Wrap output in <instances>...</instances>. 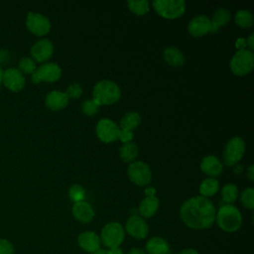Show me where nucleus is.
<instances>
[{"mask_svg": "<svg viewBox=\"0 0 254 254\" xmlns=\"http://www.w3.org/2000/svg\"><path fill=\"white\" fill-rule=\"evenodd\" d=\"M216 215V208L213 202L201 195L187 199L180 208V216L183 222L191 229L210 228Z\"/></svg>", "mask_w": 254, "mask_h": 254, "instance_id": "1", "label": "nucleus"}, {"mask_svg": "<svg viewBox=\"0 0 254 254\" xmlns=\"http://www.w3.org/2000/svg\"><path fill=\"white\" fill-rule=\"evenodd\" d=\"M215 221L218 227L225 232H235L242 225L240 210L232 204H224L216 210Z\"/></svg>", "mask_w": 254, "mask_h": 254, "instance_id": "2", "label": "nucleus"}, {"mask_svg": "<svg viewBox=\"0 0 254 254\" xmlns=\"http://www.w3.org/2000/svg\"><path fill=\"white\" fill-rule=\"evenodd\" d=\"M120 87L113 81L103 79L98 81L92 89V99L100 105L114 104L120 99Z\"/></svg>", "mask_w": 254, "mask_h": 254, "instance_id": "3", "label": "nucleus"}, {"mask_svg": "<svg viewBox=\"0 0 254 254\" xmlns=\"http://www.w3.org/2000/svg\"><path fill=\"white\" fill-rule=\"evenodd\" d=\"M231 71L239 76L248 74L254 67V55L248 49L238 50L230 60Z\"/></svg>", "mask_w": 254, "mask_h": 254, "instance_id": "4", "label": "nucleus"}, {"mask_svg": "<svg viewBox=\"0 0 254 254\" xmlns=\"http://www.w3.org/2000/svg\"><path fill=\"white\" fill-rule=\"evenodd\" d=\"M152 5L161 17L169 20L180 18L186 11V2L183 0H155Z\"/></svg>", "mask_w": 254, "mask_h": 254, "instance_id": "5", "label": "nucleus"}, {"mask_svg": "<svg viewBox=\"0 0 254 254\" xmlns=\"http://www.w3.org/2000/svg\"><path fill=\"white\" fill-rule=\"evenodd\" d=\"M99 238L101 243L109 249L119 247L125 238L124 227L116 221L108 222L101 229Z\"/></svg>", "mask_w": 254, "mask_h": 254, "instance_id": "6", "label": "nucleus"}, {"mask_svg": "<svg viewBox=\"0 0 254 254\" xmlns=\"http://www.w3.org/2000/svg\"><path fill=\"white\" fill-rule=\"evenodd\" d=\"M245 152L244 140L240 137L231 138L223 150V162L226 166L236 165L243 157Z\"/></svg>", "mask_w": 254, "mask_h": 254, "instance_id": "7", "label": "nucleus"}, {"mask_svg": "<svg viewBox=\"0 0 254 254\" xmlns=\"http://www.w3.org/2000/svg\"><path fill=\"white\" fill-rule=\"evenodd\" d=\"M127 175L130 181L139 187L147 186L152 180L150 167L142 161L132 162L127 169Z\"/></svg>", "mask_w": 254, "mask_h": 254, "instance_id": "8", "label": "nucleus"}, {"mask_svg": "<svg viewBox=\"0 0 254 254\" xmlns=\"http://www.w3.org/2000/svg\"><path fill=\"white\" fill-rule=\"evenodd\" d=\"M96 135L103 143H111L118 139L119 126L109 118H102L96 124Z\"/></svg>", "mask_w": 254, "mask_h": 254, "instance_id": "9", "label": "nucleus"}, {"mask_svg": "<svg viewBox=\"0 0 254 254\" xmlns=\"http://www.w3.org/2000/svg\"><path fill=\"white\" fill-rule=\"evenodd\" d=\"M62 75V68L55 63H47L40 65L32 74V80L35 83L41 81L54 82L57 81Z\"/></svg>", "mask_w": 254, "mask_h": 254, "instance_id": "10", "label": "nucleus"}, {"mask_svg": "<svg viewBox=\"0 0 254 254\" xmlns=\"http://www.w3.org/2000/svg\"><path fill=\"white\" fill-rule=\"evenodd\" d=\"M124 230L131 237L138 240H142L147 237L149 233V226L143 217H141L140 215L133 214L127 219Z\"/></svg>", "mask_w": 254, "mask_h": 254, "instance_id": "11", "label": "nucleus"}, {"mask_svg": "<svg viewBox=\"0 0 254 254\" xmlns=\"http://www.w3.org/2000/svg\"><path fill=\"white\" fill-rule=\"evenodd\" d=\"M26 26L33 34L45 36L51 30V23L48 18L39 13L29 12L26 20Z\"/></svg>", "mask_w": 254, "mask_h": 254, "instance_id": "12", "label": "nucleus"}, {"mask_svg": "<svg viewBox=\"0 0 254 254\" xmlns=\"http://www.w3.org/2000/svg\"><path fill=\"white\" fill-rule=\"evenodd\" d=\"M188 30L193 37L204 36L211 31L210 19L205 15H197L189 22Z\"/></svg>", "mask_w": 254, "mask_h": 254, "instance_id": "13", "label": "nucleus"}, {"mask_svg": "<svg viewBox=\"0 0 254 254\" xmlns=\"http://www.w3.org/2000/svg\"><path fill=\"white\" fill-rule=\"evenodd\" d=\"M2 82L12 91H19L25 85V77L18 68H8L3 72Z\"/></svg>", "mask_w": 254, "mask_h": 254, "instance_id": "14", "label": "nucleus"}, {"mask_svg": "<svg viewBox=\"0 0 254 254\" xmlns=\"http://www.w3.org/2000/svg\"><path fill=\"white\" fill-rule=\"evenodd\" d=\"M54 53V45L48 39H42L38 41L31 49V55L33 60L39 63L48 61Z\"/></svg>", "mask_w": 254, "mask_h": 254, "instance_id": "15", "label": "nucleus"}, {"mask_svg": "<svg viewBox=\"0 0 254 254\" xmlns=\"http://www.w3.org/2000/svg\"><path fill=\"white\" fill-rule=\"evenodd\" d=\"M77 244L83 251L92 254L100 248L101 241L95 232L87 230L78 234Z\"/></svg>", "mask_w": 254, "mask_h": 254, "instance_id": "16", "label": "nucleus"}, {"mask_svg": "<svg viewBox=\"0 0 254 254\" xmlns=\"http://www.w3.org/2000/svg\"><path fill=\"white\" fill-rule=\"evenodd\" d=\"M71 212L73 217L81 223H88L94 217L93 207L89 202L85 200L74 202L71 208Z\"/></svg>", "mask_w": 254, "mask_h": 254, "instance_id": "17", "label": "nucleus"}, {"mask_svg": "<svg viewBox=\"0 0 254 254\" xmlns=\"http://www.w3.org/2000/svg\"><path fill=\"white\" fill-rule=\"evenodd\" d=\"M200 170L205 175L209 176V178H215L221 174L223 170V165L217 157L208 155L202 158L200 163Z\"/></svg>", "mask_w": 254, "mask_h": 254, "instance_id": "18", "label": "nucleus"}, {"mask_svg": "<svg viewBox=\"0 0 254 254\" xmlns=\"http://www.w3.org/2000/svg\"><path fill=\"white\" fill-rule=\"evenodd\" d=\"M68 100L69 98L67 97L65 92L53 90L50 93H48V95L46 96L45 102L47 107H49L54 111H58V110L64 109L67 105Z\"/></svg>", "mask_w": 254, "mask_h": 254, "instance_id": "19", "label": "nucleus"}, {"mask_svg": "<svg viewBox=\"0 0 254 254\" xmlns=\"http://www.w3.org/2000/svg\"><path fill=\"white\" fill-rule=\"evenodd\" d=\"M145 252L147 254H169L170 245L163 237L153 236L146 242Z\"/></svg>", "mask_w": 254, "mask_h": 254, "instance_id": "20", "label": "nucleus"}, {"mask_svg": "<svg viewBox=\"0 0 254 254\" xmlns=\"http://www.w3.org/2000/svg\"><path fill=\"white\" fill-rule=\"evenodd\" d=\"M159 206H160V202H159V199L156 197V195L146 196L141 200L138 207L140 216L145 218H150L154 216L158 211Z\"/></svg>", "mask_w": 254, "mask_h": 254, "instance_id": "21", "label": "nucleus"}, {"mask_svg": "<svg viewBox=\"0 0 254 254\" xmlns=\"http://www.w3.org/2000/svg\"><path fill=\"white\" fill-rule=\"evenodd\" d=\"M231 14L226 8L219 7L217 8L210 19V24H211V31L210 33H216L220 27L225 26L229 20H230Z\"/></svg>", "mask_w": 254, "mask_h": 254, "instance_id": "22", "label": "nucleus"}, {"mask_svg": "<svg viewBox=\"0 0 254 254\" xmlns=\"http://www.w3.org/2000/svg\"><path fill=\"white\" fill-rule=\"evenodd\" d=\"M165 62L172 66H182L185 63L184 54L175 47H168L163 52Z\"/></svg>", "mask_w": 254, "mask_h": 254, "instance_id": "23", "label": "nucleus"}, {"mask_svg": "<svg viewBox=\"0 0 254 254\" xmlns=\"http://www.w3.org/2000/svg\"><path fill=\"white\" fill-rule=\"evenodd\" d=\"M140 123H141L140 114L135 111H130V112H127L120 120L119 129L133 132V130L136 129L140 125Z\"/></svg>", "mask_w": 254, "mask_h": 254, "instance_id": "24", "label": "nucleus"}, {"mask_svg": "<svg viewBox=\"0 0 254 254\" xmlns=\"http://www.w3.org/2000/svg\"><path fill=\"white\" fill-rule=\"evenodd\" d=\"M219 190V183L215 178H206L199 185V193L203 197L214 195Z\"/></svg>", "mask_w": 254, "mask_h": 254, "instance_id": "25", "label": "nucleus"}, {"mask_svg": "<svg viewBox=\"0 0 254 254\" xmlns=\"http://www.w3.org/2000/svg\"><path fill=\"white\" fill-rule=\"evenodd\" d=\"M119 156L123 162L132 163L138 156V147L132 143H125L119 149Z\"/></svg>", "mask_w": 254, "mask_h": 254, "instance_id": "26", "label": "nucleus"}, {"mask_svg": "<svg viewBox=\"0 0 254 254\" xmlns=\"http://www.w3.org/2000/svg\"><path fill=\"white\" fill-rule=\"evenodd\" d=\"M127 5L129 10L137 16H143L150 10V3L147 0H129Z\"/></svg>", "mask_w": 254, "mask_h": 254, "instance_id": "27", "label": "nucleus"}, {"mask_svg": "<svg viewBox=\"0 0 254 254\" xmlns=\"http://www.w3.org/2000/svg\"><path fill=\"white\" fill-rule=\"evenodd\" d=\"M221 196L226 204H232L238 197V188L233 184L225 185L221 190Z\"/></svg>", "mask_w": 254, "mask_h": 254, "instance_id": "28", "label": "nucleus"}, {"mask_svg": "<svg viewBox=\"0 0 254 254\" xmlns=\"http://www.w3.org/2000/svg\"><path fill=\"white\" fill-rule=\"evenodd\" d=\"M237 26L241 28H249L253 24V15L248 10H239L234 16Z\"/></svg>", "mask_w": 254, "mask_h": 254, "instance_id": "29", "label": "nucleus"}, {"mask_svg": "<svg viewBox=\"0 0 254 254\" xmlns=\"http://www.w3.org/2000/svg\"><path fill=\"white\" fill-rule=\"evenodd\" d=\"M240 200L243 206L247 209L254 208V190L252 188H246L240 194Z\"/></svg>", "mask_w": 254, "mask_h": 254, "instance_id": "30", "label": "nucleus"}, {"mask_svg": "<svg viewBox=\"0 0 254 254\" xmlns=\"http://www.w3.org/2000/svg\"><path fill=\"white\" fill-rule=\"evenodd\" d=\"M68 196L73 202L82 201L85 197V190L79 185H73L68 190Z\"/></svg>", "mask_w": 254, "mask_h": 254, "instance_id": "31", "label": "nucleus"}, {"mask_svg": "<svg viewBox=\"0 0 254 254\" xmlns=\"http://www.w3.org/2000/svg\"><path fill=\"white\" fill-rule=\"evenodd\" d=\"M19 68H20L19 70L21 72H25V73H29V74L30 73L33 74L36 71V69H37L35 61L33 59L27 58V57H25V58L20 60V62H19Z\"/></svg>", "mask_w": 254, "mask_h": 254, "instance_id": "32", "label": "nucleus"}, {"mask_svg": "<svg viewBox=\"0 0 254 254\" xmlns=\"http://www.w3.org/2000/svg\"><path fill=\"white\" fill-rule=\"evenodd\" d=\"M99 109V105L93 99H87L82 102L81 110L87 116H93L97 113Z\"/></svg>", "mask_w": 254, "mask_h": 254, "instance_id": "33", "label": "nucleus"}, {"mask_svg": "<svg viewBox=\"0 0 254 254\" xmlns=\"http://www.w3.org/2000/svg\"><path fill=\"white\" fill-rule=\"evenodd\" d=\"M65 94L67 95L68 98H72V99L79 98L82 94V88L78 83H71L67 86Z\"/></svg>", "mask_w": 254, "mask_h": 254, "instance_id": "34", "label": "nucleus"}, {"mask_svg": "<svg viewBox=\"0 0 254 254\" xmlns=\"http://www.w3.org/2000/svg\"><path fill=\"white\" fill-rule=\"evenodd\" d=\"M0 254H14V247L6 239H0Z\"/></svg>", "mask_w": 254, "mask_h": 254, "instance_id": "35", "label": "nucleus"}, {"mask_svg": "<svg viewBox=\"0 0 254 254\" xmlns=\"http://www.w3.org/2000/svg\"><path fill=\"white\" fill-rule=\"evenodd\" d=\"M133 132L131 131H125V130H120L119 132V136H118V139L123 143H129V142H132V139H133Z\"/></svg>", "mask_w": 254, "mask_h": 254, "instance_id": "36", "label": "nucleus"}, {"mask_svg": "<svg viewBox=\"0 0 254 254\" xmlns=\"http://www.w3.org/2000/svg\"><path fill=\"white\" fill-rule=\"evenodd\" d=\"M10 53L6 50H0V67L2 65H7L10 62Z\"/></svg>", "mask_w": 254, "mask_h": 254, "instance_id": "37", "label": "nucleus"}, {"mask_svg": "<svg viewBox=\"0 0 254 254\" xmlns=\"http://www.w3.org/2000/svg\"><path fill=\"white\" fill-rule=\"evenodd\" d=\"M236 48L238 49V50H243V49H246V41L244 40V39H242V38H240V39H237V41H236Z\"/></svg>", "mask_w": 254, "mask_h": 254, "instance_id": "38", "label": "nucleus"}, {"mask_svg": "<svg viewBox=\"0 0 254 254\" xmlns=\"http://www.w3.org/2000/svg\"><path fill=\"white\" fill-rule=\"evenodd\" d=\"M253 42H254V35L253 34H251L249 37H248V39L246 40V46L249 48L248 50H250V51H252L254 48V44H253Z\"/></svg>", "mask_w": 254, "mask_h": 254, "instance_id": "39", "label": "nucleus"}, {"mask_svg": "<svg viewBox=\"0 0 254 254\" xmlns=\"http://www.w3.org/2000/svg\"><path fill=\"white\" fill-rule=\"evenodd\" d=\"M145 195L146 196H154L156 195V189L154 187H149L145 190Z\"/></svg>", "mask_w": 254, "mask_h": 254, "instance_id": "40", "label": "nucleus"}, {"mask_svg": "<svg viewBox=\"0 0 254 254\" xmlns=\"http://www.w3.org/2000/svg\"><path fill=\"white\" fill-rule=\"evenodd\" d=\"M127 254H147V253L145 252V250H143V249H141V248L134 247V248L130 249Z\"/></svg>", "mask_w": 254, "mask_h": 254, "instance_id": "41", "label": "nucleus"}, {"mask_svg": "<svg viewBox=\"0 0 254 254\" xmlns=\"http://www.w3.org/2000/svg\"><path fill=\"white\" fill-rule=\"evenodd\" d=\"M108 251V254H124L123 253V250L122 248L119 246V247H114V248H110L107 250Z\"/></svg>", "mask_w": 254, "mask_h": 254, "instance_id": "42", "label": "nucleus"}, {"mask_svg": "<svg viewBox=\"0 0 254 254\" xmlns=\"http://www.w3.org/2000/svg\"><path fill=\"white\" fill-rule=\"evenodd\" d=\"M246 176L250 181L254 180V172H253V165L249 166V168L246 171Z\"/></svg>", "mask_w": 254, "mask_h": 254, "instance_id": "43", "label": "nucleus"}, {"mask_svg": "<svg viewBox=\"0 0 254 254\" xmlns=\"http://www.w3.org/2000/svg\"><path fill=\"white\" fill-rule=\"evenodd\" d=\"M179 254H198V252L193 248H185Z\"/></svg>", "mask_w": 254, "mask_h": 254, "instance_id": "44", "label": "nucleus"}, {"mask_svg": "<svg viewBox=\"0 0 254 254\" xmlns=\"http://www.w3.org/2000/svg\"><path fill=\"white\" fill-rule=\"evenodd\" d=\"M92 254H108L107 249H103V248H99L98 250H96L95 252H93Z\"/></svg>", "mask_w": 254, "mask_h": 254, "instance_id": "45", "label": "nucleus"}, {"mask_svg": "<svg viewBox=\"0 0 254 254\" xmlns=\"http://www.w3.org/2000/svg\"><path fill=\"white\" fill-rule=\"evenodd\" d=\"M2 76H3V70H2V67H0V85L2 83Z\"/></svg>", "mask_w": 254, "mask_h": 254, "instance_id": "46", "label": "nucleus"}, {"mask_svg": "<svg viewBox=\"0 0 254 254\" xmlns=\"http://www.w3.org/2000/svg\"><path fill=\"white\" fill-rule=\"evenodd\" d=\"M169 254H170V253H169Z\"/></svg>", "mask_w": 254, "mask_h": 254, "instance_id": "47", "label": "nucleus"}]
</instances>
